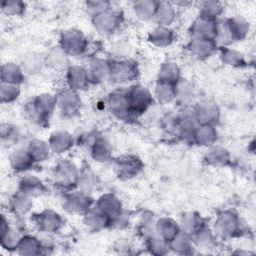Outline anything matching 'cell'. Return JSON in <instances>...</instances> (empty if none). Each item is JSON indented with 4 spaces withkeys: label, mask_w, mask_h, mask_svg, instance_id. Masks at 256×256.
I'll return each mask as SVG.
<instances>
[{
    "label": "cell",
    "mask_w": 256,
    "mask_h": 256,
    "mask_svg": "<svg viewBox=\"0 0 256 256\" xmlns=\"http://www.w3.org/2000/svg\"><path fill=\"white\" fill-rule=\"evenodd\" d=\"M56 107V97L51 94H41L27 103L25 110L27 115L37 122L46 120Z\"/></svg>",
    "instance_id": "1"
},
{
    "label": "cell",
    "mask_w": 256,
    "mask_h": 256,
    "mask_svg": "<svg viewBox=\"0 0 256 256\" xmlns=\"http://www.w3.org/2000/svg\"><path fill=\"white\" fill-rule=\"evenodd\" d=\"M80 171L70 161L63 160L59 162L53 171L54 183L63 188H71L78 184Z\"/></svg>",
    "instance_id": "2"
},
{
    "label": "cell",
    "mask_w": 256,
    "mask_h": 256,
    "mask_svg": "<svg viewBox=\"0 0 256 256\" xmlns=\"http://www.w3.org/2000/svg\"><path fill=\"white\" fill-rule=\"evenodd\" d=\"M241 230V224L238 217L230 212L220 213L214 223L213 232L222 238H230L237 235Z\"/></svg>",
    "instance_id": "3"
},
{
    "label": "cell",
    "mask_w": 256,
    "mask_h": 256,
    "mask_svg": "<svg viewBox=\"0 0 256 256\" xmlns=\"http://www.w3.org/2000/svg\"><path fill=\"white\" fill-rule=\"evenodd\" d=\"M88 46L86 37L82 32L77 30L67 31L61 38V48L66 52L67 55L79 56L83 54Z\"/></svg>",
    "instance_id": "4"
},
{
    "label": "cell",
    "mask_w": 256,
    "mask_h": 256,
    "mask_svg": "<svg viewBox=\"0 0 256 256\" xmlns=\"http://www.w3.org/2000/svg\"><path fill=\"white\" fill-rule=\"evenodd\" d=\"M122 22V15L112 8L93 17V24L101 34H111L115 32Z\"/></svg>",
    "instance_id": "5"
},
{
    "label": "cell",
    "mask_w": 256,
    "mask_h": 256,
    "mask_svg": "<svg viewBox=\"0 0 256 256\" xmlns=\"http://www.w3.org/2000/svg\"><path fill=\"white\" fill-rule=\"evenodd\" d=\"M110 64V78L115 82L124 83L132 81L137 76L136 64L130 60H113Z\"/></svg>",
    "instance_id": "6"
},
{
    "label": "cell",
    "mask_w": 256,
    "mask_h": 256,
    "mask_svg": "<svg viewBox=\"0 0 256 256\" xmlns=\"http://www.w3.org/2000/svg\"><path fill=\"white\" fill-rule=\"evenodd\" d=\"M128 99L131 114H140L152 104L153 98L150 92L143 86H134L128 91Z\"/></svg>",
    "instance_id": "7"
},
{
    "label": "cell",
    "mask_w": 256,
    "mask_h": 256,
    "mask_svg": "<svg viewBox=\"0 0 256 256\" xmlns=\"http://www.w3.org/2000/svg\"><path fill=\"white\" fill-rule=\"evenodd\" d=\"M56 105L63 115L72 116L80 109L81 99L75 90L69 88L56 97Z\"/></svg>",
    "instance_id": "8"
},
{
    "label": "cell",
    "mask_w": 256,
    "mask_h": 256,
    "mask_svg": "<svg viewBox=\"0 0 256 256\" xmlns=\"http://www.w3.org/2000/svg\"><path fill=\"white\" fill-rule=\"evenodd\" d=\"M142 166V162L138 157L126 155L118 159L116 163V170L120 178L130 179L139 173Z\"/></svg>",
    "instance_id": "9"
},
{
    "label": "cell",
    "mask_w": 256,
    "mask_h": 256,
    "mask_svg": "<svg viewBox=\"0 0 256 256\" xmlns=\"http://www.w3.org/2000/svg\"><path fill=\"white\" fill-rule=\"evenodd\" d=\"M108 104L111 112L120 119H126L131 115L128 92L116 91L112 93L109 97Z\"/></svg>",
    "instance_id": "10"
},
{
    "label": "cell",
    "mask_w": 256,
    "mask_h": 256,
    "mask_svg": "<svg viewBox=\"0 0 256 256\" xmlns=\"http://www.w3.org/2000/svg\"><path fill=\"white\" fill-rule=\"evenodd\" d=\"M92 203L93 201L87 193L79 191L73 192L67 197L65 206L71 213L85 214L90 208H92Z\"/></svg>",
    "instance_id": "11"
},
{
    "label": "cell",
    "mask_w": 256,
    "mask_h": 256,
    "mask_svg": "<svg viewBox=\"0 0 256 256\" xmlns=\"http://www.w3.org/2000/svg\"><path fill=\"white\" fill-rule=\"evenodd\" d=\"M67 83L72 90H85L89 87L90 79L88 72L81 66H71L67 71Z\"/></svg>",
    "instance_id": "12"
},
{
    "label": "cell",
    "mask_w": 256,
    "mask_h": 256,
    "mask_svg": "<svg viewBox=\"0 0 256 256\" xmlns=\"http://www.w3.org/2000/svg\"><path fill=\"white\" fill-rule=\"evenodd\" d=\"M191 31L193 37L215 40L216 21L214 19L199 16V18L193 23Z\"/></svg>",
    "instance_id": "13"
},
{
    "label": "cell",
    "mask_w": 256,
    "mask_h": 256,
    "mask_svg": "<svg viewBox=\"0 0 256 256\" xmlns=\"http://www.w3.org/2000/svg\"><path fill=\"white\" fill-rule=\"evenodd\" d=\"M95 207L98 208L104 214H106L110 218V221L111 219H113L122 212L120 200L111 193H107L101 196L98 199Z\"/></svg>",
    "instance_id": "14"
},
{
    "label": "cell",
    "mask_w": 256,
    "mask_h": 256,
    "mask_svg": "<svg viewBox=\"0 0 256 256\" xmlns=\"http://www.w3.org/2000/svg\"><path fill=\"white\" fill-rule=\"evenodd\" d=\"M36 223L40 230L45 232H55L62 225V219L53 210H45L36 216Z\"/></svg>",
    "instance_id": "15"
},
{
    "label": "cell",
    "mask_w": 256,
    "mask_h": 256,
    "mask_svg": "<svg viewBox=\"0 0 256 256\" xmlns=\"http://www.w3.org/2000/svg\"><path fill=\"white\" fill-rule=\"evenodd\" d=\"M196 119L201 124H209L214 125L219 119V109L213 103H202L199 104L194 110Z\"/></svg>",
    "instance_id": "16"
},
{
    "label": "cell",
    "mask_w": 256,
    "mask_h": 256,
    "mask_svg": "<svg viewBox=\"0 0 256 256\" xmlns=\"http://www.w3.org/2000/svg\"><path fill=\"white\" fill-rule=\"evenodd\" d=\"M90 82L98 83L110 78L109 61L103 59H94L87 69Z\"/></svg>",
    "instance_id": "17"
},
{
    "label": "cell",
    "mask_w": 256,
    "mask_h": 256,
    "mask_svg": "<svg viewBox=\"0 0 256 256\" xmlns=\"http://www.w3.org/2000/svg\"><path fill=\"white\" fill-rule=\"evenodd\" d=\"M196 97L195 88L189 81L179 79L175 83V99L182 105H189Z\"/></svg>",
    "instance_id": "18"
},
{
    "label": "cell",
    "mask_w": 256,
    "mask_h": 256,
    "mask_svg": "<svg viewBox=\"0 0 256 256\" xmlns=\"http://www.w3.org/2000/svg\"><path fill=\"white\" fill-rule=\"evenodd\" d=\"M74 140L71 134L65 131H56L51 134L49 139V146L54 153H63L73 146Z\"/></svg>",
    "instance_id": "19"
},
{
    "label": "cell",
    "mask_w": 256,
    "mask_h": 256,
    "mask_svg": "<svg viewBox=\"0 0 256 256\" xmlns=\"http://www.w3.org/2000/svg\"><path fill=\"white\" fill-rule=\"evenodd\" d=\"M45 186L40 179L35 176H25L19 183V192L28 197H36L45 192Z\"/></svg>",
    "instance_id": "20"
},
{
    "label": "cell",
    "mask_w": 256,
    "mask_h": 256,
    "mask_svg": "<svg viewBox=\"0 0 256 256\" xmlns=\"http://www.w3.org/2000/svg\"><path fill=\"white\" fill-rule=\"evenodd\" d=\"M156 231L159 236L165 239L167 242H170L173 238H175L181 231L179 225L169 217L160 218L156 224Z\"/></svg>",
    "instance_id": "21"
},
{
    "label": "cell",
    "mask_w": 256,
    "mask_h": 256,
    "mask_svg": "<svg viewBox=\"0 0 256 256\" xmlns=\"http://www.w3.org/2000/svg\"><path fill=\"white\" fill-rule=\"evenodd\" d=\"M84 224L91 229L99 230L110 225V218L98 208H90L84 214Z\"/></svg>",
    "instance_id": "22"
},
{
    "label": "cell",
    "mask_w": 256,
    "mask_h": 256,
    "mask_svg": "<svg viewBox=\"0 0 256 256\" xmlns=\"http://www.w3.org/2000/svg\"><path fill=\"white\" fill-rule=\"evenodd\" d=\"M193 138L198 145L210 146L216 141L217 132L213 125L201 124L194 131Z\"/></svg>",
    "instance_id": "23"
},
{
    "label": "cell",
    "mask_w": 256,
    "mask_h": 256,
    "mask_svg": "<svg viewBox=\"0 0 256 256\" xmlns=\"http://www.w3.org/2000/svg\"><path fill=\"white\" fill-rule=\"evenodd\" d=\"M189 50L196 56L206 57L210 55L216 48L215 40L193 37L188 45Z\"/></svg>",
    "instance_id": "24"
},
{
    "label": "cell",
    "mask_w": 256,
    "mask_h": 256,
    "mask_svg": "<svg viewBox=\"0 0 256 256\" xmlns=\"http://www.w3.org/2000/svg\"><path fill=\"white\" fill-rule=\"evenodd\" d=\"M10 166L17 172H23L30 169L33 166L34 160L29 152L23 149L13 152L10 156Z\"/></svg>",
    "instance_id": "25"
},
{
    "label": "cell",
    "mask_w": 256,
    "mask_h": 256,
    "mask_svg": "<svg viewBox=\"0 0 256 256\" xmlns=\"http://www.w3.org/2000/svg\"><path fill=\"white\" fill-rule=\"evenodd\" d=\"M24 72L21 67L14 63H6L1 68V82L20 84L23 81Z\"/></svg>",
    "instance_id": "26"
},
{
    "label": "cell",
    "mask_w": 256,
    "mask_h": 256,
    "mask_svg": "<svg viewBox=\"0 0 256 256\" xmlns=\"http://www.w3.org/2000/svg\"><path fill=\"white\" fill-rule=\"evenodd\" d=\"M154 17L160 26L166 27L167 25L173 22L175 18V9L170 2H167V1L158 2Z\"/></svg>",
    "instance_id": "27"
},
{
    "label": "cell",
    "mask_w": 256,
    "mask_h": 256,
    "mask_svg": "<svg viewBox=\"0 0 256 256\" xmlns=\"http://www.w3.org/2000/svg\"><path fill=\"white\" fill-rule=\"evenodd\" d=\"M45 64L53 69H60L67 65L68 55L61 47H53L44 58Z\"/></svg>",
    "instance_id": "28"
},
{
    "label": "cell",
    "mask_w": 256,
    "mask_h": 256,
    "mask_svg": "<svg viewBox=\"0 0 256 256\" xmlns=\"http://www.w3.org/2000/svg\"><path fill=\"white\" fill-rule=\"evenodd\" d=\"M111 153L112 148L106 139L102 137H98L97 139H95L92 144L91 155L96 161L104 162L109 160L111 157Z\"/></svg>",
    "instance_id": "29"
},
{
    "label": "cell",
    "mask_w": 256,
    "mask_h": 256,
    "mask_svg": "<svg viewBox=\"0 0 256 256\" xmlns=\"http://www.w3.org/2000/svg\"><path fill=\"white\" fill-rule=\"evenodd\" d=\"M204 225L202 218L193 212L185 213L181 218V228L188 235L196 234Z\"/></svg>",
    "instance_id": "30"
},
{
    "label": "cell",
    "mask_w": 256,
    "mask_h": 256,
    "mask_svg": "<svg viewBox=\"0 0 256 256\" xmlns=\"http://www.w3.org/2000/svg\"><path fill=\"white\" fill-rule=\"evenodd\" d=\"M230 160L229 152L220 146L211 147L205 154V161L209 165L223 166L226 165Z\"/></svg>",
    "instance_id": "31"
},
{
    "label": "cell",
    "mask_w": 256,
    "mask_h": 256,
    "mask_svg": "<svg viewBox=\"0 0 256 256\" xmlns=\"http://www.w3.org/2000/svg\"><path fill=\"white\" fill-rule=\"evenodd\" d=\"M27 151L31 155L34 162H38L45 160L49 156V152L51 151V149L49 144L44 142L43 140L33 139L30 141Z\"/></svg>",
    "instance_id": "32"
},
{
    "label": "cell",
    "mask_w": 256,
    "mask_h": 256,
    "mask_svg": "<svg viewBox=\"0 0 256 256\" xmlns=\"http://www.w3.org/2000/svg\"><path fill=\"white\" fill-rule=\"evenodd\" d=\"M173 39V33L165 26H158L149 35V40L158 47L168 46Z\"/></svg>",
    "instance_id": "33"
},
{
    "label": "cell",
    "mask_w": 256,
    "mask_h": 256,
    "mask_svg": "<svg viewBox=\"0 0 256 256\" xmlns=\"http://www.w3.org/2000/svg\"><path fill=\"white\" fill-rule=\"evenodd\" d=\"M158 81L175 84L180 79V70L175 63L166 62L162 64L158 74Z\"/></svg>",
    "instance_id": "34"
},
{
    "label": "cell",
    "mask_w": 256,
    "mask_h": 256,
    "mask_svg": "<svg viewBox=\"0 0 256 256\" xmlns=\"http://www.w3.org/2000/svg\"><path fill=\"white\" fill-rule=\"evenodd\" d=\"M41 242L32 236H24L18 245V252L22 255H36L41 253Z\"/></svg>",
    "instance_id": "35"
},
{
    "label": "cell",
    "mask_w": 256,
    "mask_h": 256,
    "mask_svg": "<svg viewBox=\"0 0 256 256\" xmlns=\"http://www.w3.org/2000/svg\"><path fill=\"white\" fill-rule=\"evenodd\" d=\"M157 5L158 2L153 0H141L134 3V10L139 18L147 20L154 17Z\"/></svg>",
    "instance_id": "36"
},
{
    "label": "cell",
    "mask_w": 256,
    "mask_h": 256,
    "mask_svg": "<svg viewBox=\"0 0 256 256\" xmlns=\"http://www.w3.org/2000/svg\"><path fill=\"white\" fill-rule=\"evenodd\" d=\"M43 64H45V61L40 57L39 54L29 53L24 57L21 68L24 73L35 74L41 70Z\"/></svg>",
    "instance_id": "37"
},
{
    "label": "cell",
    "mask_w": 256,
    "mask_h": 256,
    "mask_svg": "<svg viewBox=\"0 0 256 256\" xmlns=\"http://www.w3.org/2000/svg\"><path fill=\"white\" fill-rule=\"evenodd\" d=\"M155 96L160 103H169L175 99V84L158 81L155 88Z\"/></svg>",
    "instance_id": "38"
},
{
    "label": "cell",
    "mask_w": 256,
    "mask_h": 256,
    "mask_svg": "<svg viewBox=\"0 0 256 256\" xmlns=\"http://www.w3.org/2000/svg\"><path fill=\"white\" fill-rule=\"evenodd\" d=\"M10 207L14 213L22 215L27 213L31 208V200L30 197L25 194L18 192L10 198Z\"/></svg>",
    "instance_id": "39"
},
{
    "label": "cell",
    "mask_w": 256,
    "mask_h": 256,
    "mask_svg": "<svg viewBox=\"0 0 256 256\" xmlns=\"http://www.w3.org/2000/svg\"><path fill=\"white\" fill-rule=\"evenodd\" d=\"M227 23L235 41L243 39L249 31V24L242 18H231L227 20Z\"/></svg>",
    "instance_id": "40"
},
{
    "label": "cell",
    "mask_w": 256,
    "mask_h": 256,
    "mask_svg": "<svg viewBox=\"0 0 256 256\" xmlns=\"http://www.w3.org/2000/svg\"><path fill=\"white\" fill-rule=\"evenodd\" d=\"M20 94L19 84L1 82L0 86V98L2 103H10L18 98Z\"/></svg>",
    "instance_id": "41"
},
{
    "label": "cell",
    "mask_w": 256,
    "mask_h": 256,
    "mask_svg": "<svg viewBox=\"0 0 256 256\" xmlns=\"http://www.w3.org/2000/svg\"><path fill=\"white\" fill-rule=\"evenodd\" d=\"M147 247L151 253L155 255H162L167 252L169 248V242H167L158 234L150 235L147 239Z\"/></svg>",
    "instance_id": "42"
},
{
    "label": "cell",
    "mask_w": 256,
    "mask_h": 256,
    "mask_svg": "<svg viewBox=\"0 0 256 256\" xmlns=\"http://www.w3.org/2000/svg\"><path fill=\"white\" fill-rule=\"evenodd\" d=\"M190 235L185 232H181L169 242V248L179 253H186L191 248Z\"/></svg>",
    "instance_id": "43"
},
{
    "label": "cell",
    "mask_w": 256,
    "mask_h": 256,
    "mask_svg": "<svg viewBox=\"0 0 256 256\" xmlns=\"http://www.w3.org/2000/svg\"><path fill=\"white\" fill-rule=\"evenodd\" d=\"M21 236L18 234V232L11 227L0 236L1 246L7 250H14L18 248V245L21 241Z\"/></svg>",
    "instance_id": "44"
},
{
    "label": "cell",
    "mask_w": 256,
    "mask_h": 256,
    "mask_svg": "<svg viewBox=\"0 0 256 256\" xmlns=\"http://www.w3.org/2000/svg\"><path fill=\"white\" fill-rule=\"evenodd\" d=\"M222 12V5L216 1H205L200 4V16L214 19Z\"/></svg>",
    "instance_id": "45"
},
{
    "label": "cell",
    "mask_w": 256,
    "mask_h": 256,
    "mask_svg": "<svg viewBox=\"0 0 256 256\" xmlns=\"http://www.w3.org/2000/svg\"><path fill=\"white\" fill-rule=\"evenodd\" d=\"M1 8L7 15H20L25 9V4L18 0H4L1 2Z\"/></svg>",
    "instance_id": "46"
},
{
    "label": "cell",
    "mask_w": 256,
    "mask_h": 256,
    "mask_svg": "<svg viewBox=\"0 0 256 256\" xmlns=\"http://www.w3.org/2000/svg\"><path fill=\"white\" fill-rule=\"evenodd\" d=\"M78 185L81 191L87 194H88V191H90V189L94 186V175L92 171L89 169V167H86L85 169L80 171Z\"/></svg>",
    "instance_id": "47"
},
{
    "label": "cell",
    "mask_w": 256,
    "mask_h": 256,
    "mask_svg": "<svg viewBox=\"0 0 256 256\" xmlns=\"http://www.w3.org/2000/svg\"><path fill=\"white\" fill-rule=\"evenodd\" d=\"M221 57H222L223 62L226 63L227 65H231V66H240V65H242V64L244 63L242 55L239 54L238 52H236L235 50L223 49V50H222Z\"/></svg>",
    "instance_id": "48"
},
{
    "label": "cell",
    "mask_w": 256,
    "mask_h": 256,
    "mask_svg": "<svg viewBox=\"0 0 256 256\" xmlns=\"http://www.w3.org/2000/svg\"><path fill=\"white\" fill-rule=\"evenodd\" d=\"M18 138V131L14 126L11 125H2L1 128V139L3 145H10L14 143Z\"/></svg>",
    "instance_id": "49"
},
{
    "label": "cell",
    "mask_w": 256,
    "mask_h": 256,
    "mask_svg": "<svg viewBox=\"0 0 256 256\" xmlns=\"http://www.w3.org/2000/svg\"><path fill=\"white\" fill-rule=\"evenodd\" d=\"M86 8H87L88 13L92 17H95V16L99 15L100 13L109 9L110 3L107 1H88L86 3Z\"/></svg>",
    "instance_id": "50"
},
{
    "label": "cell",
    "mask_w": 256,
    "mask_h": 256,
    "mask_svg": "<svg viewBox=\"0 0 256 256\" xmlns=\"http://www.w3.org/2000/svg\"><path fill=\"white\" fill-rule=\"evenodd\" d=\"M132 48L126 44V43H123V42H119L115 45H113V47H111V53H113L115 55V57L117 58H123V57H126L127 55L130 54Z\"/></svg>",
    "instance_id": "51"
},
{
    "label": "cell",
    "mask_w": 256,
    "mask_h": 256,
    "mask_svg": "<svg viewBox=\"0 0 256 256\" xmlns=\"http://www.w3.org/2000/svg\"><path fill=\"white\" fill-rule=\"evenodd\" d=\"M193 236L195 237L197 243H199V244H207L212 239V233L205 225Z\"/></svg>",
    "instance_id": "52"
},
{
    "label": "cell",
    "mask_w": 256,
    "mask_h": 256,
    "mask_svg": "<svg viewBox=\"0 0 256 256\" xmlns=\"http://www.w3.org/2000/svg\"><path fill=\"white\" fill-rule=\"evenodd\" d=\"M128 223H129V218H128L127 214L121 212V213L118 214L116 217H114L113 219H111V221H110V226H111V227H114V228L122 229V228L126 227Z\"/></svg>",
    "instance_id": "53"
}]
</instances>
